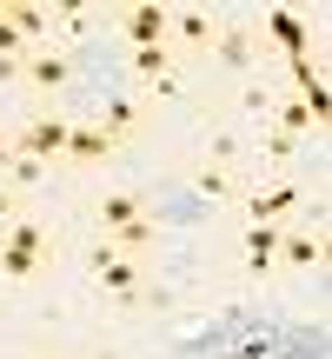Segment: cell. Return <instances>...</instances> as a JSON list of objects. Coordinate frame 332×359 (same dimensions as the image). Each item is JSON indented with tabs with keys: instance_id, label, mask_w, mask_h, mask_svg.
<instances>
[{
	"instance_id": "277c9868",
	"label": "cell",
	"mask_w": 332,
	"mask_h": 359,
	"mask_svg": "<svg viewBox=\"0 0 332 359\" xmlns=\"http://www.w3.org/2000/svg\"><path fill=\"white\" fill-rule=\"evenodd\" d=\"M133 219H153V200L146 193H133V187H120V193H106L100 206H93V233H120V226H133Z\"/></svg>"
},
{
	"instance_id": "603a6c76",
	"label": "cell",
	"mask_w": 332,
	"mask_h": 359,
	"mask_svg": "<svg viewBox=\"0 0 332 359\" xmlns=\"http://www.w3.org/2000/svg\"><path fill=\"white\" fill-rule=\"evenodd\" d=\"M7 140H13V133H0V154H7Z\"/></svg>"
},
{
	"instance_id": "e0dca14e",
	"label": "cell",
	"mask_w": 332,
	"mask_h": 359,
	"mask_svg": "<svg viewBox=\"0 0 332 359\" xmlns=\"http://www.w3.org/2000/svg\"><path fill=\"white\" fill-rule=\"evenodd\" d=\"M0 13L20 27V40H27V47H47V13H40V7H0Z\"/></svg>"
},
{
	"instance_id": "ffe728a7",
	"label": "cell",
	"mask_w": 332,
	"mask_h": 359,
	"mask_svg": "<svg viewBox=\"0 0 332 359\" xmlns=\"http://www.w3.org/2000/svg\"><path fill=\"white\" fill-rule=\"evenodd\" d=\"M266 154H272V160H293V154H299V140H286V133H272V140H266Z\"/></svg>"
},
{
	"instance_id": "5b68a950",
	"label": "cell",
	"mask_w": 332,
	"mask_h": 359,
	"mask_svg": "<svg viewBox=\"0 0 332 359\" xmlns=\"http://www.w3.org/2000/svg\"><path fill=\"white\" fill-rule=\"evenodd\" d=\"M213 13H200V7H166V47H213Z\"/></svg>"
},
{
	"instance_id": "d6986e66",
	"label": "cell",
	"mask_w": 332,
	"mask_h": 359,
	"mask_svg": "<svg viewBox=\"0 0 332 359\" xmlns=\"http://www.w3.org/2000/svg\"><path fill=\"white\" fill-rule=\"evenodd\" d=\"M27 53H34V47L20 40V27H13L7 13H0V60H27Z\"/></svg>"
},
{
	"instance_id": "9c48e42d",
	"label": "cell",
	"mask_w": 332,
	"mask_h": 359,
	"mask_svg": "<svg viewBox=\"0 0 332 359\" xmlns=\"http://www.w3.org/2000/svg\"><path fill=\"white\" fill-rule=\"evenodd\" d=\"M173 67H179V53L166 47V40L160 47H133V74L153 80V93H173Z\"/></svg>"
},
{
	"instance_id": "ac0fdd59",
	"label": "cell",
	"mask_w": 332,
	"mask_h": 359,
	"mask_svg": "<svg viewBox=\"0 0 332 359\" xmlns=\"http://www.w3.org/2000/svg\"><path fill=\"white\" fill-rule=\"evenodd\" d=\"M153 219H133V226H120V233H106V246H120V253H140V246H153Z\"/></svg>"
},
{
	"instance_id": "2e32d148",
	"label": "cell",
	"mask_w": 332,
	"mask_h": 359,
	"mask_svg": "<svg viewBox=\"0 0 332 359\" xmlns=\"http://www.w3.org/2000/svg\"><path fill=\"white\" fill-rule=\"evenodd\" d=\"M34 273H47V259H34V253H20V246H0V280H34Z\"/></svg>"
},
{
	"instance_id": "8fae6325",
	"label": "cell",
	"mask_w": 332,
	"mask_h": 359,
	"mask_svg": "<svg viewBox=\"0 0 332 359\" xmlns=\"http://www.w3.org/2000/svg\"><path fill=\"white\" fill-rule=\"evenodd\" d=\"M279 266H326V233H286L279 240Z\"/></svg>"
},
{
	"instance_id": "7a4b0ae2",
	"label": "cell",
	"mask_w": 332,
	"mask_h": 359,
	"mask_svg": "<svg viewBox=\"0 0 332 359\" xmlns=\"http://www.w3.org/2000/svg\"><path fill=\"white\" fill-rule=\"evenodd\" d=\"M120 147H113V133L100 127V120H87L80 114L74 120V133H67V154H60V167H74V173H87V167H100V160H113Z\"/></svg>"
},
{
	"instance_id": "4fadbf2b",
	"label": "cell",
	"mask_w": 332,
	"mask_h": 359,
	"mask_svg": "<svg viewBox=\"0 0 332 359\" xmlns=\"http://www.w3.org/2000/svg\"><path fill=\"white\" fill-rule=\"evenodd\" d=\"M93 120H100V127L113 133V147H127L133 133H140V107H133L127 93H120V100H106V107H100V114H93Z\"/></svg>"
},
{
	"instance_id": "52a82bcc",
	"label": "cell",
	"mask_w": 332,
	"mask_h": 359,
	"mask_svg": "<svg viewBox=\"0 0 332 359\" xmlns=\"http://www.w3.org/2000/svg\"><path fill=\"white\" fill-rule=\"evenodd\" d=\"M0 246H20V253L47 259V266H53V253H60L53 226H40V219H7V226H0Z\"/></svg>"
},
{
	"instance_id": "30bf717a",
	"label": "cell",
	"mask_w": 332,
	"mask_h": 359,
	"mask_svg": "<svg viewBox=\"0 0 332 359\" xmlns=\"http://www.w3.org/2000/svg\"><path fill=\"white\" fill-rule=\"evenodd\" d=\"M299 200H306V193H299L293 180H286V187H272V193H259V200H246V206H253V226H279V219L293 213Z\"/></svg>"
},
{
	"instance_id": "3957f363",
	"label": "cell",
	"mask_w": 332,
	"mask_h": 359,
	"mask_svg": "<svg viewBox=\"0 0 332 359\" xmlns=\"http://www.w3.org/2000/svg\"><path fill=\"white\" fill-rule=\"evenodd\" d=\"M20 80L34 93H60V87H74V53H53V47H34L20 60Z\"/></svg>"
},
{
	"instance_id": "8992f818",
	"label": "cell",
	"mask_w": 332,
	"mask_h": 359,
	"mask_svg": "<svg viewBox=\"0 0 332 359\" xmlns=\"http://www.w3.org/2000/svg\"><path fill=\"white\" fill-rule=\"evenodd\" d=\"M193 187H200L206 200H233V193H240V167H233V154H206V160H193Z\"/></svg>"
},
{
	"instance_id": "7402d4cb",
	"label": "cell",
	"mask_w": 332,
	"mask_h": 359,
	"mask_svg": "<svg viewBox=\"0 0 332 359\" xmlns=\"http://www.w3.org/2000/svg\"><path fill=\"white\" fill-rule=\"evenodd\" d=\"M7 80H20V60H0V87H7Z\"/></svg>"
},
{
	"instance_id": "9a60e30c",
	"label": "cell",
	"mask_w": 332,
	"mask_h": 359,
	"mask_svg": "<svg viewBox=\"0 0 332 359\" xmlns=\"http://www.w3.org/2000/svg\"><path fill=\"white\" fill-rule=\"evenodd\" d=\"M0 167H7V180H13V193H34L40 180H47V167H40V160H27V154H13V140H7V154H0Z\"/></svg>"
},
{
	"instance_id": "7c38bea8",
	"label": "cell",
	"mask_w": 332,
	"mask_h": 359,
	"mask_svg": "<svg viewBox=\"0 0 332 359\" xmlns=\"http://www.w3.org/2000/svg\"><path fill=\"white\" fill-rule=\"evenodd\" d=\"M279 240H286V226H253L246 233V273H272L279 266Z\"/></svg>"
},
{
	"instance_id": "6da1fadb",
	"label": "cell",
	"mask_w": 332,
	"mask_h": 359,
	"mask_svg": "<svg viewBox=\"0 0 332 359\" xmlns=\"http://www.w3.org/2000/svg\"><path fill=\"white\" fill-rule=\"evenodd\" d=\"M74 107H40L34 120H27L20 133H13V154H27V160H40V167H53V160L67 154V133H74Z\"/></svg>"
},
{
	"instance_id": "ba28073f",
	"label": "cell",
	"mask_w": 332,
	"mask_h": 359,
	"mask_svg": "<svg viewBox=\"0 0 332 359\" xmlns=\"http://www.w3.org/2000/svg\"><path fill=\"white\" fill-rule=\"evenodd\" d=\"M120 34L133 47H160L166 40V7H120Z\"/></svg>"
},
{
	"instance_id": "44dd1931",
	"label": "cell",
	"mask_w": 332,
	"mask_h": 359,
	"mask_svg": "<svg viewBox=\"0 0 332 359\" xmlns=\"http://www.w3.org/2000/svg\"><path fill=\"white\" fill-rule=\"evenodd\" d=\"M13 213H20V193H0V226H7Z\"/></svg>"
},
{
	"instance_id": "5bb4252c",
	"label": "cell",
	"mask_w": 332,
	"mask_h": 359,
	"mask_svg": "<svg viewBox=\"0 0 332 359\" xmlns=\"http://www.w3.org/2000/svg\"><path fill=\"white\" fill-rule=\"evenodd\" d=\"M213 53L226 67H253V53H259V40L246 34V27H226V34H213Z\"/></svg>"
}]
</instances>
